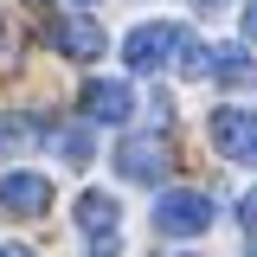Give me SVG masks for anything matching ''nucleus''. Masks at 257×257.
<instances>
[{
	"label": "nucleus",
	"mask_w": 257,
	"mask_h": 257,
	"mask_svg": "<svg viewBox=\"0 0 257 257\" xmlns=\"http://www.w3.org/2000/svg\"><path fill=\"white\" fill-rule=\"evenodd\" d=\"M155 231H161V238H206V231H212V193L167 187L155 199Z\"/></svg>",
	"instance_id": "obj_1"
},
{
	"label": "nucleus",
	"mask_w": 257,
	"mask_h": 257,
	"mask_svg": "<svg viewBox=\"0 0 257 257\" xmlns=\"http://www.w3.org/2000/svg\"><path fill=\"white\" fill-rule=\"evenodd\" d=\"M187 39L193 32L180 20H155V26H135L122 39V58H128V71H161V64H174L187 52Z\"/></svg>",
	"instance_id": "obj_2"
},
{
	"label": "nucleus",
	"mask_w": 257,
	"mask_h": 257,
	"mask_svg": "<svg viewBox=\"0 0 257 257\" xmlns=\"http://www.w3.org/2000/svg\"><path fill=\"white\" fill-rule=\"evenodd\" d=\"M212 148L238 167H257V109L244 103H219L212 109Z\"/></svg>",
	"instance_id": "obj_3"
},
{
	"label": "nucleus",
	"mask_w": 257,
	"mask_h": 257,
	"mask_svg": "<svg viewBox=\"0 0 257 257\" xmlns=\"http://www.w3.org/2000/svg\"><path fill=\"white\" fill-rule=\"evenodd\" d=\"M0 212H13V219H39V212H52V174L7 167V174H0Z\"/></svg>",
	"instance_id": "obj_4"
},
{
	"label": "nucleus",
	"mask_w": 257,
	"mask_h": 257,
	"mask_svg": "<svg viewBox=\"0 0 257 257\" xmlns=\"http://www.w3.org/2000/svg\"><path fill=\"white\" fill-rule=\"evenodd\" d=\"M167 148H161L155 135H122V148H116V174L122 180H142V187H155V180H167Z\"/></svg>",
	"instance_id": "obj_5"
},
{
	"label": "nucleus",
	"mask_w": 257,
	"mask_h": 257,
	"mask_svg": "<svg viewBox=\"0 0 257 257\" xmlns=\"http://www.w3.org/2000/svg\"><path fill=\"white\" fill-rule=\"evenodd\" d=\"M52 45H58L64 58H103V20H90V13H58L52 20Z\"/></svg>",
	"instance_id": "obj_6"
},
{
	"label": "nucleus",
	"mask_w": 257,
	"mask_h": 257,
	"mask_svg": "<svg viewBox=\"0 0 257 257\" xmlns=\"http://www.w3.org/2000/svg\"><path fill=\"white\" fill-rule=\"evenodd\" d=\"M128 109H135V90H128L122 77H90L84 84V116L90 122L116 128V122H128Z\"/></svg>",
	"instance_id": "obj_7"
},
{
	"label": "nucleus",
	"mask_w": 257,
	"mask_h": 257,
	"mask_svg": "<svg viewBox=\"0 0 257 257\" xmlns=\"http://www.w3.org/2000/svg\"><path fill=\"white\" fill-rule=\"evenodd\" d=\"M45 135H52V128L39 122V116H26V109H0V161H26Z\"/></svg>",
	"instance_id": "obj_8"
},
{
	"label": "nucleus",
	"mask_w": 257,
	"mask_h": 257,
	"mask_svg": "<svg viewBox=\"0 0 257 257\" xmlns=\"http://www.w3.org/2000/svg\"><path fill=\"white\" fill-rule=\"evenodd\" d=\"M77 225H84L90 238H109V231L122 225V206H116V193H84V199H77Z\"/></svg>",
	"instance_id": "obj_9"
},
{
	"label": "nucleus",
	"mask_w": 257,
	"mask_h": 257,
	"mask_svg": "<svg viewBox=\"0 0 257 257\" xmlns=\"http://www.w3.org/2000/svg\"><path fill=\"white\" fill-rule=\"evenodd\" d=\"M206 77H219V84H244V77H251L244 45H206Z\"/></svg>",
	"instance_id": "obj_10"
},
{
	"label": "nucleus",
	"mask_w": 257,
	"mask_h": 257,
	"mask_svg": "<svg viewBox=\"0 0 257 257\" xmlns=\"http://www.w3.org/2000/svg\"><path fill=\"white\" fill-rule=\"evenodd\" d=\"M58 148H64L71 167H84V161L96 155V148H90V128H58Z\"/></svg>",
	"instance_id": "obj_11"
},
{
	"label": "nucleus",
	"mask_w": 257,
	"mask_h": 257,
	"mask_svg": "<svg viewBox=\"0 0 257 257\" xmlns=\"http://www.w3.org/2000/svg\"><path fill=\"white\" fill-rule=\"evenodd\" d=\"M238 212H244V225H251V231H257V187L244 193V206H238Z\"/></svg>",
	"instance_id": "obj_12"
},
{
	"label": "nucleus",
	"mask_w": 257,
	"mask_h": 257,
	"mask_svg": "<svg viewBox=\"0 0 257 257\" xmlns=\"http://www.w3.org/2000/svg\"><path fill=\"white\" fill-rule=\"evenodd\" d=\"M244 45H257V7H244Z\"/></svg>",
	"instance_id": "obj_13"
},
{
	"label": "nucleus",
	"mask_w": 257,
	"mask_h": 257,
	"mask_svg": "<svg viewBox=\"0 0 257 257\" xmlns=\"http://www.w3.org/2000/svg\"><path fill=\"white\" fill-rule=\"evenodd\" d=\"M0 257H32V251H26V244H0Z\"/></svg>",
	"instance_id": "obj_14"
},
{
	"label": "nucleus",
	"mask_w": 257,
	"mask_h": 257,
	"mask_svg": "<svg viewBox=\"0 0 257 257\" xmlns=\"http://www.w3.org/2000/svg\"><path fill=\"white\" fill-rule=\"evenodd\" d=\"M199 7H225V0H199Z\"/></svg>",
	"instance_id": "obj_15"
}]
</instances>
